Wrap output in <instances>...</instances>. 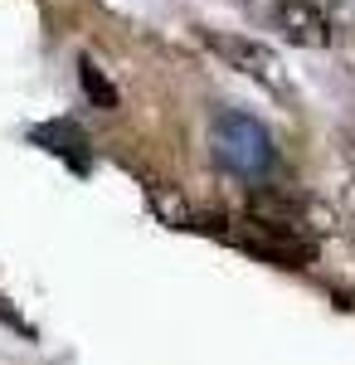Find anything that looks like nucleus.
Wrapping results in <instances>:
<instances>
[{
    "instance_id": "obj_1",
    "label": "nucleus",
    "mask_w": 355,
    "mask_h": 365,
    "mask_svg": "<svg viewBox=\"0 0 355 365\" xmlns=\"http://www.w3.org/2000/svg\"><path fill=\"white\" fill-rule=\"evenodd\" d=\"M210 156L229 175H244V180H268L277 166V141L273 132L248 113H234V108H219L210 117Z\"/></svg>"
},
{
    "instance_id": "obj_2",
    "label": "nucleus",
    "mask_w": 355,
    "mask_h": 365,
    "mask_svg": "<svg viewBox=\"0 0 355 365\" xmlns=\"http://www.w3.org/2000/svg\"><path fill=\"white\" fill-rule=\"evenodd\" d=\"M200 34V44L219 54L229 68H239L244 78H253L258 88H268L277 98H287V68H282V58L268 49V44H258V39H248V34H229V29H195Z\"/></svg>"
},
{
    "instance_id": "obj_3",
    "label": "nucleus",
    "mask_w": 355,
    "mask_h": 365,
    "mask_svg": "<svg viewBox=\"0 0 355 365\" xmlns=\"http://www.w3.org/2000/svg\"><path fill=\"white\" fill-rule=\"evenodd\" d=\"M273 25L282 39H292L302 49H326L331 39H336L331 15L317 0H273Z\"/></svg>"
},
{
    "instance_id": "obj_4",
    "label": "nucleus",
    "mask_w": 355,
    "mask_h": 365,
    "mask_svg": "<svg viewBox=\"0 0 355 365\" xmlns=\"http://www.w3.org/2000/svg\"><path fill=\"white\" fill-rule=\"evenodd\" d=\"M29 137L39 141V146H49V151H58L68 166L88 170V137H83L73 122H44V127H34Z\"/></svg>"
},
{
    "instance_id": "obj_5",
    "label": "nucleus",
    "mask_w": 355,
    "mask_h": 365,
    "mask_svg": "<svg viewBox=\"0 0 355 365\" xmlns=\"http://www.w3.org/2000/svg\"><path fill=\"white\" fill-rule=\"evenodd\" d=\"M78 83H83V93H88L93 108H103V113H117V108H122L117 83H108V73H103L93 58H78Z\"/></svg>"
},
{
    "instance_id": "obj_6",
    "label": "nucleus",
    "mask_w": 355,
    "mask_h": 365,
    "mask_svg": "<svg viewBox=\"0 0 355 365\" xmlns=\"http://www.w3.org/2000/svg\"><path fill=\"white\" fill-rule=\"evenodd\" d=\"M0 322H5V327H15L20 336H29V322H25V317H20V312H15V307H10L5 297H0Z\"/></svg>"
},
{
    "instance_id": "obj_7",
    "label": "nucleus",
    "mask_w": 355,
    "mask_h": 365,
    "mask_svg": "<svg viewBox=\"0 0 355 365\" xmlns=\"http://www.w3.org/2000/svg\"><path fill=\"white\" fill-rule=\"evenodd\" d=\"M351 146H355V127H351Z\"/></svg>"
},
{
    "instance_id": "obj_8",
    "label": "nucleus",
    "mask_w": 355,
    "mask_h": 365,
    "mask_svg": "<svg viewBox=\"0 0 355 365\" xmlns=\"http://www.w3.org/2000/svg\"><path fill=\"white\" fill-rule=\"evenodd\" d=\"M234 5H244V0H234Z\"/></svg>"
}]
</instances>
